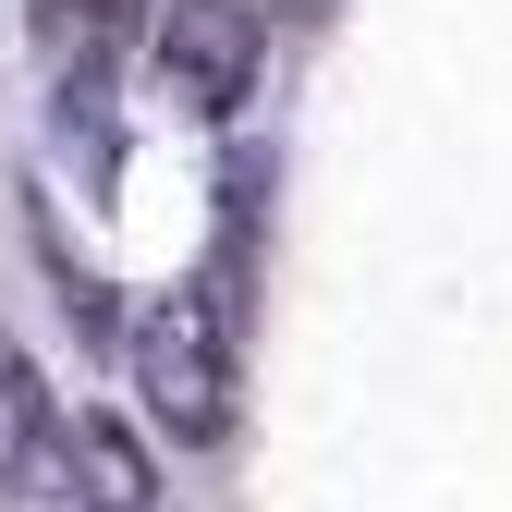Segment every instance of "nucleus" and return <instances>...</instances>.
<instances>
[{
	"mask_svg": "<svg viewBox=\"0 0 512 512\" xmlns=\"http://www.w3.org/2000/svg\"><path fill=\"white\" fill-rule=\"evenodd\" d=\"M122 354H135V391H147V415L183 439V452H220V427H232V342H220V305H208V293H159Z\"/></svg>",
	"mask_w": 512,
	"mask_h": 512,
	"instance_id": "nucleus-1",
	"label": "nucleus"
},
{
	"mask_svg": "<svg viewBox=\"0 0 512 512\" xmlns=\"http://www.w3.org/2000/svg\"><path fill=\"white\" fill-rule=\"evenodd\" d=\"M147 37H159V86L183 110H232L256 86V61H269V13L256 0H171Z\"/></svg>",
	"mask_w": 512,
	"mask_h": 512,
	"instance_id": "nucleus-2",
	"label": "nucleus"
},
{
	"mask_svg": "<svg viewBox=\"0 0 512 512\" xmlns=\"http://www.w3.org/2000/svg\"><path fill=\"white\" fill-rule=\"evenodd\" d=\"M0 488L13 500H61L74 488V452H61V403L25 354V330H0Z\"/></svg>",
	"mask_w": 512,
	"mask_h": 512,
	"instance_id": "nucleus-3",
	"label": "nucleus"
},
{
	"mask_svg": "<svg viewBox=\"0 0 512 512\" xmlns=\"http://www.w3.org/2000/svg\"><path fill=\"white\" fill-rule=\"evenodd\" d=\"M135 37H147V0H37V61L61 74V98H98Z\"/></svg>",
	"mask_w": 512,
	"mask_h": 512,
	"instance_id": "nucleus-4",
	"label": "nucleus"
},
{
	"mask_svg": "<svg viewBox=\"0 0 512 512\" xmlns=\"http://www.w3.org/2000/svg\"><path fill=\"white\" fill-rule=\"evenodd\" d=\"M61 452H74V500L86 512H159V476H147L122 415H61Z\"/></svg>",
	"mask_w": 512,
	"mask_h": 512,
	"instance_id": "nucleus-5",
	"label": "nucleus"
}]
</instances>
